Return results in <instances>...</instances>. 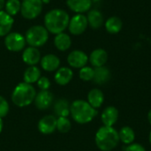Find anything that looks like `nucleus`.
<instances>
[{
	"mask_svg": "<svg viewBox=\"0 0 151 151\" xmlns=\"http://www.w3.org/2000/svg\"><path fill=\"white\" fill-rule=\"evenodd\" d=\"M69 14L62 9H53L44 16V27L54 35L63 33L69 25Z\"/></svg>",
	"mask_w": 151,
	"mask_h": 151,
	"instance_id": "obj_1",
	"label": "nucleus"
},
{
	"mask_svg": "<svg viewBox=\"0 0 151 151\" xmlns=\"http://www.w3.org/2000/svg\"><path fill=\"white\" fill-rule=\"evenodd\" d=\"M96 144L102 151H111L115 149L119 142V132L113 127L104 126L96 134Z\"/></svg>",
	"mask_w": 151,
	"mask_h": 151,
	"instance_id": "obj_2",
	"label": "nucleus"
},
{
	"mask_svg": "<svg viewBox=\"0 0 151 151\" xmlns=\"http://www.w3.org/2000/svg\"><path fill=\"white\" fill-rule=\"evenodd\" d=\"M70 114L77 123L87 124L94 119L97 111L87 101L76 100L71 104Z\"/></svg>",
	"mask_w": 151,
	"mask_h": 151,
	"instance_id": "obj_3",
	"label": "nucleus"
},
{
	"mask_svg": "<svg viewBox=\"0 0 151 151\" xmlns=\"http://www.w3.org/2000/svg\"><path fill=\"white\" fill-rule=\"evenodd\" d=\"M36 96L35 88L27 82L19 83L12 95V100L18 107H26L31 104Z\"/></svg>",
	"mask_w": 151,
	"mask_h": 151,
	"instance_id": "obj_4",
	"label": "nucleus"
},
{
	"mask_svg": "<svg viewBox=\"0 0 151 151\" xmlns=\"http://www.w3.org/2000/svg\"><path fill=\"white\" fill-rule=\"evenodd\" d=\"M26 42L32 47H41L44 45L49 39V31L41 25L33 26L26 32Z\"/></svg>",
	"mask_w": 151,
	"mask_h": 151,
	"instance_id": "obj_5",
	"label": "nucleus"
},
{
	"mask_svg": "<svg viewBox=\"0 0 151 151\" xmlns=\"http://www.w3.org/2000/svg\"><path fill=\"white\" fill-rule=\"evenodd\" d=\"M42 11V0H23L21 3L20 12L22 16L27 19L37 18Z\"/></svg>",
	"mask_w": 151,
	"mask_h": 151,
	"instance_id": "obj_6",
	"label": "nucleus"
},
{
	"mask_svg": "<svg viewBox=\"0 0 151 151\" xmlns=\"http://www.w3.org/2000/svg\"><path fill=\"white\" fill-rule=\"evenodd\" d=\"M26 38L18 32L9 33L4 38V45L10 51L18 52L22 50L26 45Z\"/></svg>",
	"mask_w": 151,
	"mask_h": 151,
	"instance_id": "obj_7",
	"label": "nucleus"
},
{
	"mask_svg": "<svg viewBox=\"0 0 151 151\" xmlns=\"http://www.w3.org/2000/svg\"><path fill=\"white\" fill-rule=\"evenodd\" d=\"M88 26L87 16L82 13H77L72 19H70L68 29L73 35H80L85 32Z\"/></svg>",
	"mask_w": 151,
	"mask_h": 151,
	"instance_id": "obj_8",
	"label": "nucleus"
},
{
	"mask_svg": "<svg viewBox=\"0 0 151 151\" xmlns=\"http://www.w3.org/2000/svg\"><path fill=\"white\" fill-rule=\"evenodd\" d=\"M88 61V55L82 50H73L67 57V62L69 65L73 68H82L86 66Z\"/></svg>",
	"mask_w": 151,
	"mask_h": 151,
	"instance_id": "obj_9",
	"label": "nucleus"
},
{
	"mask_svg": "<svg viewBox=\"0 0 151 151\" xmlns=\"http://www.w3.org/2000/svg\"><path fill=\"white\" fill-rule=\"evenodd\" d=\"M38 129L43 134H52L57 129V118L52 115L44 116L38 123Z\"/></svg>",
	"mask_w": 151,
	"mask_h": 151,
	"instance_id": "obj_10",
	"label": "nucleus"
},
{
	"mask_svg": "<svg viewBox=\"0 0 151 151\" xmlns=\"http://www.w3.org/2000/svg\"><path fill=\"white\" fill-rule=\"evenodd\" d=\"M34 102L39 110H47L53 103V95L49 90H41Z\"/></svg>",
	"mask_w": 151,
	"mask_h": 151,
	"instance_id": "obj_11",
	"label": "nucleus"
},
{
	"mask_svg": "<svg viewBox=\"0 0 151 151\" xmlns=\"http://www.w3.org/2000/svg\"><path fill=\"white\" fill-rule=\"evenodd\" d=\"M23 61L28 65H35L41 60V53L37 48L29 46L26 48L22 53Z\"/></svg>",
	"mask_w": 151,
	"mask_h": 151,
	"instance_id": "obj_12",
	"label": "nucleus"
},
{
	"mask_svg": "<svg viewBox=\"0 0 151 151\" xmlns=\"http://www.w3.org/2000/svg\"><path fill=\"white\" fill-rule=\"evenodd\" d=\"M88 60L95 68L104 66L108 60V53L104 49H96L91 52Z\"/></svg>",
	"mask_w": 151,
	"mask_h": 151,
	"instance_id": "obj_13",
	"label": "nucleus"
},
{
	"mask_svg": "<svg viewBox=\"0 0 151 151\" xmlns=\"http://www.w3.org/2000/svg\"><path fill=\"white\" fill-rule=\"evenodd\" d=\"M66 4L69 9L76 13H84L88 12L92 6L91 0H67Z\"/></svg>",
	"mask_w": 151,
	"mask_h": 151,
	"instance_id": "obj_14",
	"label": "nucleus"
},
{
	"mask_svg": "<svg viewBox=\"0 0 151 151\" xmlns=\"http://www.w3.org/2000/svg\"><path fill=\"white\" fill-rule=\"evenodd\" d=\"M14 23L12 16L8 14L5 11H0V36H6Z\"/></svg>",
	"mask_w": 151,
	"mask_h": 151,
	"instance_id": "obj_15",
	"label": "nucleus"
},
{
	"mask_svg": "<svg viewBox=\"0 0 151 151\" xmlns=\"http://www.w3.org/2000/svg\"><path fill=\"white\" fill-rule=\"evenodd\" d=\"M41 65L47 72H53L59 68L60 60L54 54H47L41 59Z\"/></svg>",
	"mask_w": 151,
	"mask_h": 151,
	"instance_id": "obj_16",
	"label": "nucleus"
},
{
	"mask_svg": "<svg viewBox=\"0 0 151 151\" xmlns=\"http://www.w3.org/2000/svg\"><path fill=\"white\" fill-rule=\"evenodd\" d=\"M118 118H119V111L113 106H109L105 108L101 116V119L104 125L106 127H113V125L117 122Z\"/></svg>",
	"mask_w": 151,
	"mask_h": 151,
	"instance_id": "obj_17",
	"label": "nucleus"
},
{
	"mask_svg": "<svg viewBox=\"0 0 151 151\" xmlns=\"http://www.w3.org/2000/svg\"><path fill=\"white\" fill-rule=\"evenodd\" d=\"M73 76V73L69 67H61L58 68L55 74V81L58 84L65 86L68 84Z\"/></svg>",
	"mask_w": 151,
	"mask_h": 151,
	"instance_id": "obj_18",
	"label": "nucleus"
},
{
	"mask_svg": "<svg viewBox=\"0 0 151 151\" xmlns=\"http://www.w3.org/2000/svg\"><path fill=\"white\" fill-rule=\"evenodd\" d=\"M104 96L102 90L99 88H93L88 92V103L95 109L100 108L104 104Z\"/></svg>",
	"mask_w": 151,
	"mask_h": 151,
	"instance_id": "obj_19",
	"label": "nucleus"
},
{
	"mask_svg": "<svg viewBox=\"0 0 151 151\" xmlns=\"http://www.w3.org/2000/svg\"><path fill=\"white\" fill-rule=\"evenodd\" d=\"M95 71V74H94V82L98 84V85H103L107 83L110 79H111V72L110 70L104 66H100V67H96L94 68Z\"/></svg>",
	"mask_w": 151,
	"mask_h": 151,
	"instance_id": "obj_20",
	"label": "nucleus"
},
{
	"mask_svg": "<svg viewBox=\"0 0 151 151\" xmlns=\"http://www.w3.org/2000/svg\"><path fill=\"white\" fill-rule=\"evenodd\" d=\"M54 44L58 50L65 51L71 47L72 39L69 35L63 32V33L56 35V36L54 38Z\"/></svg>",
	"mask_w": 151,
	"mask_h": 151,
	"instance_id": "obj_21",
	"label": "nucleus"
},
{
	"mask_svg": "<svg viewBox=\"0 0 151 151\" xmlns=\"http://www.w3.org/2000/svg\"><path fill=\"white\" fill-rule=\"evenodd\" d=\"M87 19H88V25L94 29L100 28L104 24V16H103L102 12L96 9L88 12Z\"/></svg>",
	"mask_w": 151,
	"mask_h": 151,
	"instance_id": "obj_22",
	"label": "nucleus"
},
{
	"mask_svg": "<svg viewBox=\"0 0 151 151\" xmlns=\"http://www.w3.org/2000/svg\"><path fill=\"white\" fill-rule=\"evenodd\" d=\"M105 28L110 34H118L121 31L123 27V22L120 18L117 16H112L105 21Z\"/></svg>",
	"mask_w": 151,
	"mask_h": 151,
	"instance_id": "obj_23",
	"label": "nucleus"
},
{
	"mask_svg": "<svg viewBox=\"0 0 151 151\" xmlns=\"http://www.w3.org/2000/svg\"><path fill=\"white\" fill-rule=\"evenodd\" d=\"M70 104L66 99H58L54 104V112L58 117H66L70 114Z\"/></svg>",
	"mask_w": 151,
	"mask_h": 151,
	"instance_id": "obj_24",
	"label": "nucleus"
},
{
	"mask_svg": "<svg viewBox=\"0 0 151 151\" xmlns=\"http://www.w3.org/2000/svg\"><path fill=\"white\" fill-rule=\"evenodd\" d=\"M41 77V71L40 69L35 65L28 66L25 73H24V82H27L28 84H32L35 82H37V81Z\"/></svg>",
	"mask_w": 151,
	"mask_h": 151,
	"instance_id": "obj_25",
	"label": "nucleus"
},
{
	"mask_svg": "<svg viewBox=\"0 0 151 151\" xmlns=\"http://www.w3.org/2000/svg\"><path fill=\"white\" fill-rule=\"evenodd\" d=\"M119 141H121L124 144L130 145L134 142L135 139V134L134 130L130 127H124L119 132Z\"/></svg>",
	"mask_w": 151,
	"mask_h": 151,
	"instance_id": "obj_26",
	"label": "nucleus"
},
{
	"mask_svg": "<svg viewBox=\"0 0 151 151\" xmlns=\"http://www.w3.org/2000/svg\"><path fill=\"white\" fill-rule=\"evenodd\" d=\"M5 12L11 16H14L20 12L21 3L19 0H7L4 4Z\"/></svg>",
	"mask_w": 151,
	"mask_h": 151,
	"instance_id": "obj_27",
	"label": "nucleus"
},
{
	"mask_svg": "<svg viewBox=\"0 0 151 151\" xmlns=\"http://www.w3.org/2000/svg\"><path fill=\"white\" fill-rule=\"evenodd\" d=\"M72 124L66 117H58L57 119V129L60 133H68L71 130Z\"/></svg>",
	"mask_w": 151,
	"mask_h": 151,
	"instance_id": "obj_28",
	"label": "nucleus"
},
{
	"mask_svg": "<svg viewBox=\"0 0 151 151\" xmlns=\"http://www.w3.org/2000/svg\"><path fill=\"white\" fill-rule=\"evenodd\" d=\"M94 74H95L94 68H92L90 66H84V67L81 68V70H80V78L84 81H93Z\"/></svg>",
	"mask_w": 151,
	"mask_h": 151,
	"instance_id": "obj_29",
	"label": "nucleus"
},
{
	"mask_svg": "<svg viewBox=\"0 0 151 151\" xmlns=\"http://www.w3.org/2000/svg\"><path fill=\"white\" fill-rule=\"evenodd\" d=\"M9 111V104L7 101L0 96V118H4Z\"/></svg>",
	"mask_w": 151,
	"mask_h": 151,
	"instance_id": "obj_30",
	"label": "nucleus"
},
{
	"mask_svg": "<svg viewBox=\"0 0 151 151\" xmlns=\"http://www.w3.org/2000/svg\"><path fill=\"white\" fill-rule=\"evenodd\" d=\"M37 85L41 90H48L50 86V81L47 77H40L37 81Z\"/></svg>",
	"mask_w": 151,
	"mask_h": 151,
	"instance_id": "obj_31",
	"label": "nucleus"
},
{
	"mask_svg": "<svg viewBox=\"0 0 151 151\" xmlns=\"http://www.w3.org/2000/svg\"><path fill=\"white\" fill-rule=\"evenodd\" d=\"M126 151H146L145 148L139 143H132L128 145L126 149Z\"/></svg>",
	"mask_w": 151,
	"mask_h": 151,
	"instance_id": "obj_32",
	"label": "nucleus"
},
{
	"mask_svg": "<svg viewBox=\"0 0 151 151\" xmlns=\"http://www.w3.org/2000/svg\"><path fill=\"white\" fill-rule=\"evenodd\" d=\"M4 4H5V0H0V11L4 6Z\"/></svg>",
	"mask_w": 151,
	"mask_h": 151,
	"instance_id": "obj_33",
	"label": "nucleus"
},
{
	"mask_svg": "<svg viewBox=\"0 0 151 151\" xmlns=\"http://www.w3.org/2000/svg\"><path fill=\"white\" fill-rule=\"evenodd\" d=\"M3 126H4V124H3V119H2V118H0V133H1L2 130H3Z\"/></svg>",
	"mask_w": 151,
	"mask_h": 151,
	"instance_id": "obj_34",
	"label": "nucleus"
},
{
	"mask_svg": "<svg viewBox=\"0 0 151 151\" xmlns=\"http://www.w3.org/2000/svg\"><path fill=\"white\" fill-rule=\"evenodd\" d=\"M148 119H149L150 124L151 125V110L149 111V113H148Z\"/></svg>",
	"mask_w": 151,
	"mask_h": 151,
	"instance_id": "obj_35",
	"label": "nucleus"
},
{
	"mask_svg": "<svg viewBox=\"0 0 151 151\" xmlns=\"http://www.w3.org/2000/svg\"><path fill=\"white\" fill-rule=\"evenodd\" d=\"M50 0H42V4H48V3H50Z\"/></svg>",
	"mask_w": 151,
	"mask_h": 151,
	"instance_id": "obj_36",
	"label": "nucleus"
},
{
	"mask_svg": "<svg viewBox=\"0 0 151 151\" xmlns=\"http://www.w3.org/2000/svg\"><path fill=\"white\" fill-rule=\"evenodd\" d=\"M150 143L151 144V132L150 134Z\"/></svg>",
	"mask_w": 151,
	"mask_h": 151,
	"instance_id": "obj_37",
	"label": "nucleus"
},
{
	"mask_svg": "<svg viewBox=\"0 0 151 151\" xmlns=\"http://www.w3.org/2000/svg\"><path fill=\"white\" fill-rule=\"evenodd\" d=\"M92 2H99L100 0H91Z\"/></svg>",
	"mask_w": 151,
	"mask_h": 151,
	"instance_id": "obj_38",
	"label": "nucleus"
}]
</instances>
